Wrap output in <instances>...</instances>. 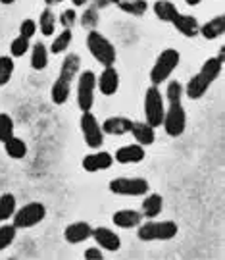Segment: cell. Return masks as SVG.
Masks as SVG:
<instances>
[{
	"label": "cell",
	"mask_w": 225,
	"mask_h": 260,
	"mask_svg": "<svg viewBox=\"0 0 225 260\" xmlns=\"http://www.w3.org/2000/svg\"><path fill=\"white\" fill-rule=\"evenodd\" d=\"M93 237L96 245L100 247V249H106V251L110 252H116L122 249V239H120V235L118 233H114L112 230H108V228H93Z\"/></svg>",
	"instance_id": "obj_12"
},
{
	"label": "cell",
	"mask_w": 225,
	"mask_h": 260,
	"mask_svg": "<svg viewBox=\"0 0 225 260\" xmlns=\"http://www.w3.org/2000/svg\"><path fill=\"white\" fill-rule=\"evenodd\" d=\"M79 68H81V56L71 52V54H67L66 58H64L58 77H62V79H66V81L71 83L75 77H77V74H79Z\"/></svg>",
	"instance_id": "obj_21"
},
{
	"label": "cell",
	"mask_w": 225,
	"mask_h": 260,
	"mask_svg": "<svg viewBox=\"0 0 225 260\" xmlns=\"http://www.w3.org/2000/svg\"><path fill=\"white\" fill-rule=\"evenodd\" d=\"M87 260H100L102 258V251H100V247H91V249H87L83 254Z\"/></svg>",
	"instance_id": "obj_39"
},
{
	"label": "cell",
	"mask_w": 225,
	"mask_h": 260,
	"mask_svg": "<svg viewBox=\"0 0 225 260\" xmlns=\"http://www.w3.org/2000/svg\"><path fill=\"white\" fill-rule=\"evenodd\" d=\"M96 87L106 96H112V94L118 93V89H120V74L116 72L114 66H106L104 68L100 77H96Z\"/></svg>",
	"instance_id": "obj_13"
},
{
	"label": "cell",
	"mask_w": 225,
	"mask_h": 260,
	"mask_svg": "<svg viewBox=\"0 0 225 260\" xmlns=\"http://www.w3.org/2000/svg\"><path fill=\"white\" fill-rule=\"evenodd\" d=\"M10 137H14V120L8 114H0V141H8Z\"/></svg>",
	"instance_id": "obj_35"
},
{
	"label": "cell",
	"mask_w": 225,
	"mask_h": 260,
	"mask_svg": "<svg viewBox=\"0 0 225 260\" xmlns=\"http://www.w3.org/2000/svg\"><path fill=\"white\" fill-rule=\"evenodd\" d=\"M185 94V87L179 81H169L166 87V99L168 103H181V96Z\"/></svg>",
	"instance_id": "obj_34"
},
{
	"label": "cell",
	"mask_w": 225,
	"mask_h": 260,
	"mask_svg": "<svg viewBox=\"0 0 225 260\" xmlns=\"http://www.w3.org/2000/svg\"><path fill=\"white\" fill-rule=\"evenodd\" d=\"M37 33V21H33V19H23L21 21V25H19V35L25 39H31L33 35Z\"/></svg>",
	"instance_id": "obj_37"
},
{
	"label": "cell",
	"mask_w": 225,
	"mask_h": 260,
	"mask_svg": "<svg viewBox=\"0 0 225 260\" xmlns=\"http://www.w3.org/2000/svg\"><path fill=\"white\" fill-rule=\"evenodd\" d=\"M96 23H98V10L94 8L93 4L89 6V8L83 12V18H81V25L85 29H89V31H93L96 27Z\"/></svg>",
	"instance_id": "obj_36"
},
{
	"label": "cell",
	"mask_w": 225,
	"mask_h": 260,
	"mask_svg": "<svg viewBox=\"0 0 225 260\" xmlns=\"http://www.w3.org/2000/svg\"><path fill=\"white\" fill-rule=\"evenodd\" d=\"M16 233H18V228L14 223H4L0 225V251L8 249L10 245L16 239Z\"/></svg>",
	"instance_id": "obj_32"
},
{
	"label": "cell",
	"mask_w": 225,
	"mask_h": 260,
	"mask_svg": "<svg viewBox=\"0 0 225 260\" xmlns=\"http://www.w3.org/2000/svg\"><path fill=\"white\" fill-rule=\"evenodd\" d=\"M129 133H131L133 137H135V141L139 145H142V147H148V145H152L156 141V131L146 121H133Z\"/></svg>",
	"instance_id": "obj_18"
},
{
	"label": "cell",
	"mask_w": 225,
	"mask_h": 260,
	"mask_svg": "<svg viewBox=\"0 0 225 260\" xmlns=\"http://www.w3.org/2000/svg\"><path fill=\"white\" fill-rule=\"evenodd\" d=\"M37 27L41 29V33H43L45 37L54 35V31H56V16H54L52 10L50 8L43 10V14H41V18H39Z\"/></svg>",
	"instance_id": "obj_27"
},
{
	"label": "cell",
	"mask_w": 225,
	"mask_h": 260,
	"mask_svg": "<svg viewBox=\"0 0 225 260\" xmlns=\"http://www.w3.org/2000/svg\"><path fill=\"white\" fill-rule=\"evenodd\" d=\"M108 187L114 195L122 197H142L148 193V181L142 177H116Z\"/></svg>",
	"instance_id": "obj_8"
},
{
	"label": "cell",
	"mask_w": 225,
	"mask_h": 260,
	"mask_svg": "<svg viewBox=\"0 0 225 260\" xmlns=\"http://www.w3.org/2000/svg\"><path fill=\"white\" fill-rule=\"evenodd\" d=\"M137 237L141 241H169L173 239L179 233V228L175 222L171 220H162V222H156V220H148L144 223H139L137 225Z\"/></svg>",
	"instance_id": "obj_2"
},
{
	"label": "cell",
	"mask_w": 225,
	"mask_h": 260,
	"mask_svg": "<svg viewBox=\"0 0 225 260\" xmlns=\"http://www.w3.org/2000/svg\"><path fill=\"white\" fill-rule=\"evenodd\" d=\"M91 235H93V225L89 222H73L64 230V239L69 245H79L87 241Z\"/></svg>",
	"instance_id": "obj_14"
},
{
	"label": "cell",
	"mask_w": 225,
	"mask_h": 260,
	"mask_svg": "<svg viewBox=\"0 0 225 260\" xmlns=\"http://www.w3.org/2000/svg\"><path fill=\"white\" fill-rule=\"evenodd\" d=\"M0 2H2V4H6V6H8V4H14V2H16V0H0Z\"/></svg>",
	"instance_id": "obj_45"
},
{
	"label": "cell",
	"mask_w": 225,
	"mask_h": 260,
	"mask_svg": "<svg viewBox=\"0 0 225 260\" xmlns=\"http://www.w3.org/2000/svg\"><path fill=\"white\" fill-rule=\"evenodd\" d=\"M221 68H223V62H221L219 58H214V56L208 58L206 62L202 64V68H200V72L189 79L187 87H185V94H187L191 101L202 99V96L206 94L208 87L217 79Z\"/></svg>",
	"instance_id": "obj_1"
},
{
	"label": "cell",
	"mask_w": 225,
	"mask_h": 260,
	"mask_svg": "<svg viewBox=\"0 0 225 260\" xmlns=\"http://www.w3.org/2000/svg\"><path fill=\"white\" fill-rule=\"evenodd\" d=\"M71 39H73L71 29H64V31H62V33H58V37L54 39V43H52V47H50V52H52V54H62V52L69 47Z\"/></svg>",
	"instance_id": "obj_31"
},
{
	"label": "cell",
	"mask_w": 225,
	"mask_h": 260,
	"mask_svg": "<svg viewBox=\"0 0 225 260\" xmlns=\"http://www.w3.org/2000/svg\"><path fill=\"white\" fill-rule=\"evenodd\" d=\"M69 94H71V83L66 81V79H62V77H58L54 85H52V89H50V96H52V103L54 104H66L67 99H69Z\"/></svg>",
	"instance_id": "obj_23"
},
{
	"label": "cell",
	"mask_w": 225,
	"mask_h": 260,
	"mask_svg": "<svg viewBox=\"0 0 225 260\" xmlns=\"http://www.w3.org/2000/svg\"><path fill=\"white\" fill-rule=\"evenodd\" d=\"M144 147L139 143H133V145H125L120 147L114 154V160H118L120 164H139L144 160Z\"/></svg>",
	"instance_id": "obj_15"
},
{
	"label": "cell",
	"mask_w": 225,
	"mask_h": 260,
	"mask_svg": "<svg viewBox=\"0 0 225 260\" xmlns=\"http://www.w3.org/2000/svg\"><path fill=\"white\" fill-rule=\"evenodd\" d=\"M12 218H14L12 223L18 230H29V228H35L37 223H41L47 218V206L43 203H27L19 210H16Z\"/></svg>",
	"instance_id": "obj_6"
},
{
	"label": "cell",
	"mask_w": 225,
	"mask_h": 260,
	"mask_svg": "<svg viewBox=\"0 0 225 260\" xmlns=\"http://www.w3.org/2000/svg\"><path fill=\"white\" fill-rule=\"evenodd\" d=\"M164 96L160 93L158 85H150L144 93V121L156 129L164 121Z\"/></svg>",
	"instance_id": "obj_5"
},
{
	"label": "cell",
	"mask_w": 225,
	"mask_h": 260,
	"mask_svg": "<svg viewBox=\"0 0 225 260\" xmlns=\"http://www.w3.org/2000/svg\"><path fill=\"white\" fill-rule=\"evenodd\" d=\"M164 129L169 137H179L185 133L187 127V114L181 103H169V108L164 112V121H162Z\"/></svg>",
	"instance_id": "obj_9"
},
{
	"label": "cell",
	"mask_w": 225,
	"mask_h": 260,
	"mask_svg": "<svg viewBox=\"0 0 225 260\" xmlns=\"http://www.w3.org/2000/svg\"><path fill=\"white\" fill-rule=\"evenodd\" d=\"M181 62V54L175 48H166L162 50L160 56L156 58V62L150 70V83L152 85H162L169 75L173 74V70L177 68V64Z\"/></svg>",
	"instance_id": "obj_4"
},
{
	"label": "cell",
	"mask_w": 225,
	"mask_h": 260,
	"mask_svg": "<svg viewBox=\"0 0 225 260\" xmlns=\"http://www.w3.org/2000/svg\"><path fill=\"white\" fill-rule=\"evenodd\" d=\"M171 23H173V27L177 29L183 37H189V39L197 37L198 29H200L197 18H195V16H191V14H177Z\"/></svg>",
	"instance_id": "obj_16"
},
{
	"label": "cell",
	"mask_w": 225,
	"mask_h": 260,
	"mask_svg": "<svg viewBox=\"0 0 225 260\" xmlns=\"http://www.w3.org/2000/svg\"><path fill=\"white\" fill-rule=\"evenodd\" d=\"M217 58H219L221 62L225 60V47H221V50H219V56H217Z\"/></svg>",
	"instance_id": "obj_42"
},
{
	"label": "cell",
	"mask_w": 225,
	"mask_h": 260,
	"mask_svg": "<svg viewBox=\"0 0 225 260\" xmlns=\"http://www.w3.org/2000/svg\"><path fill=\"white\" fill-rule=\"evenodd\" d=\"M116 6L129 16H142L148 10V2L146 0H127V2H120Z\"/></svg>",
	"instance_id": "obj_28"
},
{
	"label": "cell",
	"mask_w": 225,
	"mask_h": 260,
	"mask_svg": "<svg viewBox=\"0 0 225 260\" xmlns=\"http://www.w3.org/2000/svg\"><path fill=\"white\" fill-rule=\"evenodd\" d=\"M79 125H81V133H83V139L87 143V147L94 150L100 149L104 143V133L93 112H83L81 120H79Z\"/></svg>",
	"instance_id": "obj_10"
},
{
	"label": "cell",
	"mask_w": 225,
	"mask_h": 260,
	"mask_svg": "<svg viewBox=\"0 0 225 260\" xmlns=\"http://www.w3.org/2000/svg\"><path fill=\"white\" fill-rule=\"evenodd\" d=\"M16 210H18V208H16V197L12 195V193L0 195V222L10 220Z\"/></svg>",
	"instance_id": "obj_29"
},
{
	"label": "cell",
	"mask_w": 225,
	"mask_h": 260,
	"mask_svg": "<svg viewBox=\"0 0 225 260\" xmlns=\"http://www.w3.org/2000/svg\"><path fill=\"white\" fill-rule=\"evenodd\" d=\"M114 164V156L110 152H106V150H94L91 154H87L83 158V162H81V166H83L85 172H89V174H94V172H102V170H108V168Z\"/></svg>",
	"instance_id": "obj_11"
},
{
	"label": "cell",
	"mask_w": 225,
	"mask_h": 260,
	"mask_svg": "<svg viewBox=\"0 0 225 260\" xmlns=\"http://www.w3.org/2000/svg\"><path fill=\"white\" fill-rule=\"evenodd\" d=\"M112 222L118 228H122V230H131V228H137L142 222V214L137 212V210L125 208V210H118V212L114 214Z\"/></svg>",
	"instance_id": "obj_19"
},
{
	"label": "cell",
	"mask_w": 225,
	"mask_h": 260,
	"mask_svg": "<svg viewBox=\"0 0 225 260\" xmlns=\"http://www.w3.org/2000/svg\"><path fill=\"white\" fill-rule=\"evenodd\" d=\"M4 150H6V154L10 158H14V160H19V158H23L27 154V145H25V141L19 139V137H10L8 141H4Z\"/></svg>",
	"instance_id": "obj_26"
},
{
	"label": "cell",
	"mask_w": 225,
	"mask_h": 260,
	"mask_svg": "<svg viewBox=\"0 0 225 260\" xmlns=\"http://www.w3.org/2000/svg\"><path fill=\"white\" fill-rule=\"evenodd\" d=\"M225 33V18L223 16H216L210 21H206L204 25H200L198 29V35H202L208 41H214V39H219Z\"/></svg>",
	"instance_id": "obj_20"
},
{
	"label": "cell",
	"mask_w": 225,
	"mask_h": 260,
	"mask_svg": "<svg viewBox=\"0 0 225 260\" xmlns=\"http://www.w3.org/2000/svg\"><path fill=\"white\" fill-rule=\"evenodd\" d=\"M120 2H127V0H112V4H120Z\"/></svg>",
	"instance_id": "obj_46"
},
{
	"label": "cell",
	"mask_w": 225,
	"mask_h": 260,
	"mask_svg": "<svg viewBox=\"0 0 225 260\" xmlns=\"http://www.w3.org/2000/svg\"><path fill=\"white\" fill-rule=\"evenodd\" d=\"M87 48L93 54L94 60L98 64H102L104 68L116 64V56H118L116 54V48L100 31H96V29L89 31V35H87Z\"/></svg>",
	"instance_id": "obj_3"
},
{
	"label": "cell",
	"mask_w": 225,
	"mask_h": 260,
	"mask_svg": "<svg viewBox=\"0 0 225 260\" xmlns=\"http://www.w3.org/2000/svg\"><path fill=\"white\" fill-rule=\"evenodd\" d=\"M110 4H112V0H93V6L96 10L106 8V6H110Z\"/></svg>",
	"instance_id": "obj_40"
},
{
	"label": "cell",
	"mask_w": 225,
	"mask_h": 260,
	"mask_svg": "<svg viewBox=\"0 0 225 260\" xmlns=\"http://www.w3.org/2000/svg\"><path fill=\"white\" fill-rule=\"evenodd\" d=\"M14 70H16L14 58L12 56H0V87H4L12 79Z\"/></svg>",
	"instance_id": "obj_30"
},
{
	"label": "cell",
	"mask_w": 225,
	"mask_h": 260,
	"mask_svg": "<svg viewBox=\"0 0 225 260\" xmlns=\"http://www.w3.org/2000/svg\"><path fill=\"white\" fill-rule=\"evenodd\" d=\"M47 6H52V4H58V2H64V0H45Z\"/></svg>",
	"instance_id": "obj_43"
},
{
	"label": "cell",
	"mask_w": 225,
	"mask_h": 260,
	"mask_svg": "<svg viewBox=\"0 0 225 260\" xmlns=\"http://www.w3.org/2000/svg\"><path fill=\"white\" fill-rule=\"evenodd\" d=\"M162 208H164V199H162V195L150 193L142 201V208H141L142 218H148V220L150 218H156V216H160Z\"/></svg>",
	"instance_id": "obj_22"
},
{
	"label": "cell",
	"mask_w": 225,
	"mask_h": 260,
	"mask_svg": "<svg viewBox=\"0 0 225 260\" xmlns=\"http://www.w3.org/2000/svg\"><path fill=\"white\" fill-rule=\"evenodd\" d=\"M48 66V50L43 43H35L31 47V68L37 70V72H43Z\"/></svg>",
	"instance_id": "obj_25"
},
{
	"label": "cell",
	"mask_w": 225,
	"mask_h": 260,
	"mask_svg": "<svg viewBox=\"0 0 225 260\" xmlns=\"http://www.w3.org/2000/svg\"><path fill=\"white\" fill-rule=\"evenodd\" d=\"M185 2H187L189 6H198V4L202 2V0H185Z\"/></svg>",
	"instance_id": "obj_41"
},
{
	"label": "cell",
	"mask_w": 225,
	"mask_h": 260,
	"mask_svg": "<svg viewBox=\"0 0 225 260\" xmlns=\"http://www.w3.org/2000/svg\"><path fill=\"white\" fill-rule=\"evenodd\" d=\"M75 18H77V14H75V10L73 8H69V10H64L62 12V16H60V25L64 29H71L73 27V23H75Z\"/></svg>",
	"instance_id": "obj_38"
},
{
	"label": "cell",
	"mask_w": 225,
	"mask_h": 260,
	"mask_svg": "<svg viewBox=\"0 0 225 260\" xmlns=\"http://www.w3.org/2000/svg\"><path fill=\"white\" fill-rule=\"evenodd\" d=\"M29 48H31L29 39L19 35V37H16L12 43H10V56H12V58H21L23 54H27Z\"/></svg>",
	"instance_id": "obj_33"
},
{
	"label": "cell",
	"mask_w": 225,
	"mask_h": 260,
	"mask_svg": "<svg viewBox=\"0 0 225 260\" xmlns=\"http://www.w3.org/2000/svg\"><path fill=\"white\" fill-rule=\"evenodd\" d=\"M71 2H73V6H83L87 0H71Z\"/></svg>",
	"instance_id": "obj_44"
},
{
	"label": "cell",
	"mask_w": 225,
	"mask_h": 260,
	"mask_svg": "<svg viewBox=\"0 0 225 260\" xmlns=\"http://www.w3.org/2000/svg\"><path fill=\"white\" fill-rule=\"evenodd\" d=\"M154 14H156V18L162 19V21H168L171 23L173 18L177 16V6L173 4V2H169V0H158V2H154Z\"/></svg>",
	"instance_id": "obj_24"
},
{
	"label": "cell",
	"mask_w": 225,
	"mask_h": 260,
	"mask_svg": "<svg viewBox=\"0 0 225 260\" xmlns=\"http://www.w3.org/2000/svg\"><path fill=\"white\" fill-rule=\"evenodd\" d=\"M94 91H96V75L91 70H85L77 79V106L81 112L93 110Z\"/></svg>",
	"instance_id": "obj_7"
},
{
	"label": "cell",
	"mask_w": 225,
	"mask_h": 260,
	"mask_svg": "<svg viewBox=\"0 0 225 260\" xmlns=\"http://www.w3.org/2000/svg\"><path fill=\"white\" fill-rule=\"evenodd\" d=\"M133 121L125 116H112L108 120H104V123L100 125L102 127V133L106 135H125L131 131Z\"/></svg>",
	"instance_id": "obj_17"
}]
</instances>
